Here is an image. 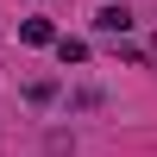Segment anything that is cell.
Here are the masks:
<instances>
[{"label": "cell", "mask_w": 157, "mask_h": 157, "mask_svg": "<svg viewBox=\"0 0 157 157\" xmlns=\"http://www.w3.org/2000/svg\"><path fill=\"white\" fill-rule=\"evenodd\" d=\"M57 57L63 63H88V44H82V38H57Z\"/></svg>", "instance_id": "3957f363"}, {"label": "cell", "mask_w": 157, "mask_h": 157, "mask_svg": "<svg viewBox=\"0 0 157 157\" xmlns=\"http://www.w3.org/2000/svg\"><path fill=\"white\" fill-rule=\"evenodd\" d=\"M19 38H25V44H57L50 19H25V25H19Z\"/></svg>", "instance_id": "7a4b0ae2"}, {"label": "cell", "mask_w": 157, "mask_h": 157, "mask_svg": "<svg viewBox=\"0 0 157 157\" xmlns=\"http://www.w3.org/2000/svg\"><path fill=\"white\" fill-rule=\"evenodd\" d=\"M94 25H101L107 38H120V32H132V13H126V6H101V13H94Z\"/></svg>", "instance_id": "6da1fadb"}, {"label": "cell", "mask_w": 157, "mask_h": 157, "mask_svg": "<svg viewBox=\"0 0 157 157\" xmlns=\"http://www.w3.org/2000/svg\"><path fill=\"white\" fill-rule=\"evenodd\" d=\"M25 101H57V82H50V75H38V82H25Z\"/></svg>", "instance_id": "277c9868"}]
</instances>
